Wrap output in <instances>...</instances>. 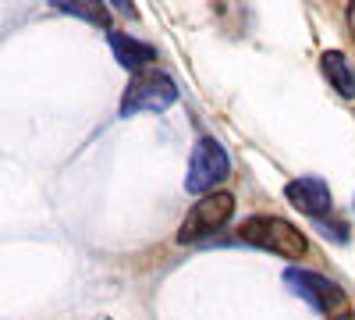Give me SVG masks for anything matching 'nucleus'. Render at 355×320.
<instances>
[{"label": "nucleus", "instance_id": "nucleus-1", "mask_svg": "<svg viewBox=\"0 0 355 320\" xmlns=\"http://www.w3.org/2000/svg\"><path fill=\"white\" fill-rule=\"evenodd\" d=\"M239 235H242V242H249L256 249H266L274 256H284V260H299L306 253V235L291 221L274 217V214H256V217L242 221Z\"/></svg>", "mask_w": 355, "mask_h": 320}, {"label": "nucleus", "instance_id": "nucleus-2", "mask_svg": "<svg viewBox=\"0 0 355 320\" xmlns=\"http://www.w3.org/2000/svg\"><path fill=\"white\" fill-rule=\"evenodd\" d=\"M231 174V160L224 153V146L217 139L202 135L192 150V160H189V174H185V189L196 192V196H210L217 192V185Z\"/></svg>", "mask_w": 355, "mask_h": 320}, {"label": "nucleus", "instance_id": "nucleus-3", "mask_svg": "<svg viewBox=\"0 0 355 320\" xmlns=\"http://www.w3.org/2000/svg\"><path fill=\"white\" fill-rule=\"evenodd\" d=\"M174 100H178V85L171 75L157 68L139 71L121 96V118H132V114H142V110H167Z\"/></svg>", "mask_w": 355, "mask_h": 320}, {"label": "nucleus", "instance_id": "nucleus-4", "mask_svg": "<svg viewBox=\"0 0 355 320\" xmlns=\"http://www.w3.org/2000/svg\"><path fill=\"white\" fill-rule=\"evenodd\" d=\"M234 214V196L231 192H210V196H199V203H192V210L185 214L182 228H178V242H196V239H206L220 231Z\"/></svg>", "mask_w": 355, "mask_h": 320}, {"label": "nucleus", "instance_id": "nucleus-5", "mask_svg": "<svg viewBox=\"0 0 355 320\" xmlns=\"http://www.w3.org/2000/svg\"><path fill=\"white\" fill-rule=\"evenodd\" d=\"M284 281H288V288L299 299H306L313 310H320V313H331V310H338L341 303H345V292L331 281V278H323V274H313V271H299V267H288L284 271Z\"/></svg>", "mask_w": 355, "mask_h": 320}, {"label": "nucleus", "instance_id": "nucleus-6", "mask_svg": "<svg viewBox=\"0 0 355 320\" xmlns=\"http://www.w3.org/2000/svg\"><path fill=\"white\" fill-rule=\"evenodd\" d=\"M284 196L295 210H302L309 217H323V214H331L334 207V196L327 189V182L323 178H295L284 185Z\"/></svg>", "mask_w": 355, "mask_h": 320}, {"label": "nucleus", "instance_id": "nucleus-7", "mask_svg": "<svg viewBox=\"0 0 355 320\" xmlns=\"http://www.w3.org/2000/svg\"><path fill=\"white\" fill-rule=\"evenodd\" d=\"M110 50L117 57V65L128 68V71H142L146 65H153L157 61V50L150 43H139L135 36H125V33H110Z\"/></svg>", "mask_w": 355, "mask_h": 320}, {"label": "nucleus", "instance_id": "nucleus-8", "mask_svg": "<svg viewBox=\"0 0 355 320\" xmlns=\"http://www.w3.org/2000/svg\"><path fill=\"white\" fill-rule=\"evenodd\" d=\"M320 71L327 75V82L334 85V90L341 93V96H355V68L348 65V57L341 53V50H327L320 57Z\"/></svg>", "mask_w": 355, "mask_h": 320}, {"label": "nucleus", "instance_id": "nucleus-9", "mask_svg": "<svg viewBox=\"0 0 355 320\" xmlns=\"http://www.w3.org/2000/svg\"><path fill=\"white\" fill-rule=\"evenodd\" d=\"M57 8L68 11V15H78V18H89L93 25H110L107 8H100V4H64V0H57Z\"/></svg>", "mask_w": 355, "mask_h": 320}, {"label": "nucleus", "instance_id": "nucleus-10", "mask_svg": "<svg viewBox=\"0 0 355 320\" xmlns=\"http://www.w3.org/2000/svg\"><path fill=\"white\" fill-rule=\"evenodd\" d=\"M345 18H348V33H352V40H355V4H348Z\"/></svg>", "mask_w": 355, "mask_h": 320}, {"label": "nucleus", "instance_id": "nucleus-11", "mask_svg": "<svg viewBox=\"0 0 355 320\" xmlns=\"http://www.w3.org/2000/svg\"><path fill=\"white\" fill-rule=\"evenodd\" d=\"M334 320H355V313H345V317H334Z\"/></svg>", "mask_w": 355, "mask_h": 320}]
</instances>
